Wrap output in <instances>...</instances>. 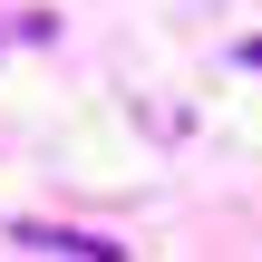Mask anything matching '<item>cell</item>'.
<instances>
[{
  "label": "cell",
  "mask_w": 262,
  "mask_h": 262,
  "mask_svg": "<svg viewBox=\"0 0 262 262\" xmlns=\"http://www.w3.org/2000/svg\"><path fill=\"white\" fill-rule=\"evenodd\" d=\"M19 253H29V262H117V243H97V233H58V224H19Z\"/></svg>",
  "instance_id": "cell-1"
}]
</instances>
